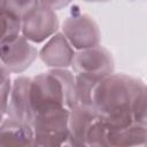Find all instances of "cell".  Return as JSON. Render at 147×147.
Here are the masks:
<instances>
[{
    "label": "cell",
    "mask_w": 147,
    "mask_h": 147,
    "mask_svg": "<svg viewBox=\"0 0 147 147\" xmlns=\"http://www.w3.org/2000/svg\"><path fill=\"white\" fill-rule=\"evenodd\" d=\"M142 84L138 78L114 72L98 83L92 95V106L109 129L133 124V102Z\"/></svg>",
    "instance_id": "1"
},
{
    "label": "cell",
    "mask_w": 147,
    "mask_h": 147,
    "mask_svg": "<svg viewBox=\"0 0 147 147\" xmlns=\"http://www.w3.org/2000/svg\"><path fill=\"white\" fill-rule=\"evenodd\" d=\"M31 105L34 114L67 107L72 109L77 105L76 76L65 69H49L32 78Z\"/></svg>",
    "instance_id": "2"
},
{
    "label": "cell",
    "mask_w": 147,
    "mask_h": 147,
    "mask_svg": "<svg viewBox=\"0 0 147 147\" xmlns=\"http://www.w3.org/2000/svg\"><path fill=\"white\" fill-rule=\"evenodd\" d=\"M70 109L67 107L42 110L33 116V146L55 147L68 145Z\"/></svg>",
    "instance_id": "3"
},
{
    "label": "cell",
    "mask_w": 147,
    "mask_h": 147,
    "mask_svg": "<svg viewBox=\"0 0 147 147\" xmlns=\"http://www.w3.org/2000/svg\"><path fill=\"white\" fill-rule=\"evenodd\" d=\"M62 33L77 51L100 45L101 34L96 22L87 14L72 13L62 24Z\"/></svg>",
    "instance_id": "4"
},
{
    "label": "cell",
    "mask_w": 147,
    "mask_h": 147,
    "mask_svg": "<svg viewBox=\"0 0 147 147\" xmlns=\"http://www.w3.org/2000/svg\"><path fill=\"white\" fill-rule=\"evenodd\" d=\"M59 30V18L54 9L39 5L22 21V36L29 41L40 44Z\"/></svg>",
    "instance_id": "5"
},
{
    "label": "cell",
    "mask_w": 147,
    "mask_h": 147,
    "mask_svg": "<svg viewBox=\"0 0 147 147\" xmlns=\"http://www.w3.org/2000/svg\"><path fill=\"white\" fill-rule=\"evenodd\" d=\"M71 68L75 74L87 72L108 76L115 70V61L108 49L98 45L78 51L75 54Z\"/></svg>",
    "instance_id": "6"
},
{
    "label": "cell",
    "mask_w": 147,
    "mask_h": 147,
    "mask_svg": "<svg viewBox=\"0 0 147 147\" xmlns=\"http://www.w3.org/2000/svg\"><path fill=\"white\" fill-rule=\"evenodd\" d=\"M1 64L13 74L25 71L37 59L39 52L24 36L17 37L9 42L0 44Z\"/></svg>",
    "instance_id": "7"
},
{
    "label": "cell",
    "mask_w": 147,
    "mask_h": 147,
    "mask_svg": "<svg viewBox=\"0 0 147 147\" xmlns=\"http://www.w3.org/2000/svg\"><path fill=\"white\" fill-rule=\"evenodd\" d=\"M31 83L32 78L26 76H18L14 79L6 115L10 119L32 125L33 110L31 105Z\"/></svg>",
    "instance_id": "8"
},
{
    "label": "cell",
    "mask_w": 147,
    "mask_h": 147,
    "mask_svg": "<svg viewBox=\"0 0 147 147\" xmlns=\"http://www.w3.org/2000/svg\"><path fill=\"white\" fill-rule=\"evenodd\" d=\"M75 48L61 32H56L39 51V57L51 69H65L71 67Z\"/></svg>",
    "instance_id": "9"
},
{
    "label": "cell",
    "mask_w": 147,
    "mask_h": 147,
    "mask_svg": "<svg viewBox=\"0 0 147 147\" xmlns=\"http://www.w3.org/2000/svg\"><path fill=\"white\" fill-rule=\"evenodd\" d=\"M96 118L98 114L93 107L76 105L70 109L68 145L74 147H85L87 132Z\"/></svg>",
    "instance_id": "10"
},
{
    "label": "cell",
    "mask_w": 147,
    "mask_h": 147,
    "mask_svg": "<svg viewBox=\"0 0 147 147\" xmlns=\"http://www.w3.org/2000/svg\"><path fill=\"white\" fill-rule=\"evenodd\" d=\"M33 126L28 123L2 118L0 125V147L7 146H33Z\"/></svg>",
    "instance_id": "11"
},
{
    "label": "cell",
    "mask_w": 147,
    "mask_h": 147,
    "mask_svg": "<svg viewBox=\"0 0 147 147\" xmlns=\"http://www.w3.org/2000/svg\"><path fill=\"white\" fill-rule=\"evenodd\" d=\"M107 146H147V127L133 123L122 129H109L107 134Z\"/></svg>",
    "instance_id": "12"
},
{
    "label": "cell",
    "mask_w": 147,
    "mask_h": 147,
    "mask_svg": "<svg viewBox=\"0 0 147 147\" xmlns=\"http://www.w3.org/2000/svg\"><path fill=\"white\" fill-rule=\"evenodd\" d=\"M106 76L94 75V74H76V94H77V105L92 106V95L98 83Z\"/></svg>",
    "instance_id": "13"
},
{
    "label": "cell",
    "mask_w": 147,
    "mask_h": 147,
    "mask_svg": "<svg viewBox=\"0 0 147 147\" xmlns=\"http://www.w3.org/2000/svg\"><path fill=\"white\" fill-rule=\"evenodd\" d=\"M39 5L40 0H1V10L23 21Z\"/></svg>",
    "instance_id": "14"
},
{
    "label": "cell",
    "mask_w": 147,
    "mask_h": 147,
    "mask_svg": "<svg viewBox=\"0 0 147 147\" xmlns=\"http://www.w3.org/2000/svg\"><path fill=\"white\" fill-rule=\"evenodd\" d=\"M1 18H2V32H1L0 44L13 41L21 36L22 20L2 10H1Z\"/></svg>",
    "instance_id": "15"
},
{
    "label": "cell",
    "mask_w": 147,
    "mask_h": 147,
    "mask_svg": "<svg viewBox=\"0 0 147 147\" xmlns=\"http://www.w3.org/2000/svg\"><path fill=\"white\" fill-rule=\"evenodd\" d=\"M109 127L98 116V118L91 125L86 136V146L88 147H101L107 146V134Z\"/></svg>",
    "instance_id": "16"
},
{
    "label": "cell",
    "mask_w": 147,
    "mask_h": 147,
    "mask_svg": "<svg viewBox=\"0 0 147 147\" xmlns=\"http://www.w3.org/2000/svg\"><path fill=\"white\" fill-rule=\"evenodd\" d=\"M133 123L147 127V84H142L136 95L133 108Z\"/></svg>",
    "instance_id": "17"
},
{
    "label": "cell",
    "mask_w": 147,
    "mask_h": 147,
    "mask_svg": "<svg viewBox=\"0 0 147 147\" xmlns=\"http://www.w3.org/2000/svg\"><path fill=\"white\" fill-rule=\"evenodd\" d=\"M1 85H0V91H1V116L2 118L6 115V109L8 106V100H9V95L11 92V87H13V83L10 79V71L1 64Z\"/></svg>",
    "instance_id": "18"
},
{
    "label": "cell",
    "mask_w": 147,
    "mask_h": 147,
    "mask_svg": "<svg viewBox=\"0 0 147 147\" xmlns=\"http://www.w3.org/2000/svg\"><path fill=\"white\" fill-rule=\"evenodd\" d=\"M71 1L72 0H40V3L52 8L54 10H59V9L67 7Z\"/></svg>",
    "instance_id": "19"
},
{
    "label": "cell",
    "mask_w": 147,
    "mask_h": 147,
    "mask_svg": "<svg viewBox=\"0 0 147 147\" xmlns=\"http://www.w3.org/2000/svg\"><path fill=\"white\" fill-rule=\"evenodd\" d=\"M83 1H86V2H109L111 0H83Z\"/></svg>",
    "instance_id": "20"
}]
</instances>
